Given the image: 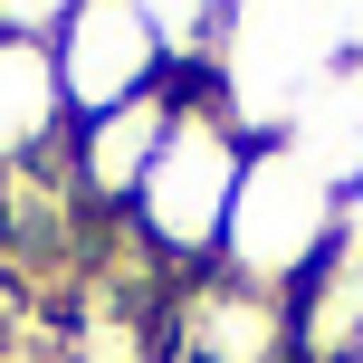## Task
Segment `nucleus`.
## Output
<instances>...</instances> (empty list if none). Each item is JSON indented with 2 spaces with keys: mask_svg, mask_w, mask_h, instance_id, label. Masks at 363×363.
Segmentation results:
<instances>
[{
  "mask_svg": "<svg viewBox=\"0 0 363 363\" xmlns=\"http://www.w3.org/2000/svg\"><path fill=\"white\" fill-rule=\"evenodd\" d=\"M335 29L315 0H230L211 29V48L191 57V67H211V96L220 115H230L249 144H277L287 134V115L315 96V77L335 67Z\"/></svg>",
  "mask_w": 363,
  "mask_h": 363,
  "instance_id": "f257e3e1",
  "label": "nucleus"
},
{
  "mask_svg": "<svg viewBox=\"0 0 363 363\" xmlns=\"http://www.w3.org/2000/svg\"><path fill=\"white\" fill-rule=\"evenodd\" d=\"M249 163V134L220 115V96H172V134L153 153L144 191H134V230L172 268H220V230H230V191Z\"/></svg>",
  "mask_w": 363,
  "mask_h": 363,
  "instance_id": "f03ea898",
  "label": "nucleus"
},
{
  "mask_svg": "<svg viewBox=\"0 0 363 363\" xmlns=\"http://www.w3.org/2000/svg\"><path fill=\"white\" fill-rule=\"evenodd\" d=\"M335 211H345V191L325 172H306L287 144H249L239 191H230V230H220V268L268 296H296L335 258Z\"/></svg>",
  "mask_w": 363,
  "mask_h": 363,
  "instance_id": "7ed1b4c3",
  "label": "nucleus"
},
{
  "mask_svg": "<svg viewBox=\"0 0 363 363\" xmlns=\"http://www.w3.org/2000/svg\"><path fill=\"white\" fill-rule=\"evenodd\" d=\"M48 57H57V86H67L77 125L134 106V96H153L172 77V48H163V29L144 19V0H77V10L57 19Z\"/></svg>",
  "mask_w": 363,
  "mask_h": 363,
  "instance_id": "20e7f679",
  "label": "nucleus"
},
{
  "mask_svg": "<svg viewBox=\"0 0 363 363\" xmlns=\"http://www.w3.org/2000/svg\"><path fill=\"white\" fill-rule=\"evenodd\" d=\"M182 363H296V296H268L249 277H201L172 306Z\"/></svg>",
  "mask_w": 363,
  "mask_h": 363,
  "instance_id": "39448f33",
  "label": "nucleus"
},
{
  "mask_svg": "<svg viewBox=\"0 0 363 363\" xmlns=\"http://www.w3.org/2000/svg\"><path fill=\"white\" fill-rule=\"evenodd\" d=\"M67 86H57V57L48 38H0V163L29 172L57 163V134H67Z\"/></svg>",
  "mask_w": 363,
  "mask_h": 363,
  "instance_id": "423d86ee",
  "label": "nucleus"
},
{
  "mask_svg": "<svg viewBox=\"0 0 363 363\" xmlns=\"http://www.w3.org/2000/svg\"><path fill=\"white\" fill-rule=\"evenodd\" d=\"M163 134H172V86H153V96H134V106H115V115H96V125H77V191L125 201V211H134V191H144V172H153V153H163Z\"/></svg>",
  "mask_w": 363,
  "mask_h": 363,
  "instance_id": "0eeeda50",
  "label": "nucleus"
},
{
  "mask_svg": "<svg viewBox=\"0 0 363 363\" xmlns=\"http://www.w3.org/2000/svg\"><path fill=\"white\" fill-rule=\"evenodd\" d=\"M277 144H287L306 172H325L335 191H354L363 182V57H335V67L315 77V96L287 115Z\"/></svg>",
  "mask_w": 363,
  "mask_h": 363,
  "instance_id": "6e6552de",
  "label": "nucleus"
},
{
  "mask_svg": "<svg viewBox=\"0 0 363 363\" xmlns=\"http://www.w3.org/2000/svg\"><path fill=\"white\" fill-rule=\"evenodd\" d=\"M220 10L230 0H144V19L163 29V48H172V67H191L201 48H211V29H220Z\"/></svg>",
  "mask_w": 363,
  "mask_h": 363,
  "instance_id": "1a4fd4ad",
  "label": "nucleus"
},
{
  "mask_svg": "<svg viewBox=\"0 0 363 363\" xmlns=\"http://www.w3.org/2000/svg\"><path fill=\"white\" fill-rule=\"evenodd\" d=\"M67 10L77 0H0V38H57Z\"/></svg>",
  "mask_w": 363,
  "mask_h": 363,
  "instance_id": "9d476101",
  "label": "nucleus"
},
{
  "mask_svg": "<svg viewBox=\"0 0 363 363\" xmlns=\"http://www.w3.org/2000/svg\"><path fill=\"white\" fill-rule=\"evenodd\" d=\"M315 10H325L335 48H345V57H363V0H315Z\"/></svg>",
  "mask_w": 363,
  "mask_h": 363,
  "instance_id": "9b49d317",
  "label": "nucleus"
},
{
  "mask_svg": "<svg viewBox=\"0 0 363 363\" xmlns=\"http://www.w3.org/2000/svg\"><path fill=\"white\" fill-rule=\"evenodd\" d=\"M335 258H363V182L345 191V211H335Z\"/></svg>",
  "mask_w": 363,
  "mask_h": 363,
  "instance_id": "f8f14e48",
  "label": "nucleus"
},
{
  "mask_svg": "<svg viewBox=\"0 0 363 363\" xmlns=\"http://www.w3.org/2000/svg\"><path fill=\"white\" fill-rule=\"evenodd\" d=\"M354 363H363V354H354Z\"/></svg>",
  "mask_w": 363,
  "mask_h": 363,
  "instance_id": "ddd939ff",
  "label": "nucleus"
}]
</instances>
